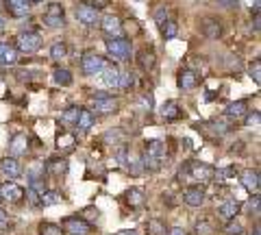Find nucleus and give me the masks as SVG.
<instances>
[{
    "label": "nucleus",
    "instance_id": "nucleus-17",
    "mask_svg": "<svg viewBox=\"0 0 261 235\" xmlns=\"http://www.w3.org/2000/svg\"><path fill=\"white\" fill-rule=\"evenodd\" d=\"M27 148H29V137L27 135H15L13 140H11V144H9V152H11V157H20V155H24L27 152Z\"/></svg>",
    "mask_w": 261,
    "mask_h": 235
},
{
    "label": "nucleus",
    "instance_id": "nucleus-41",
    "mask_svg": "<svg viewBox=\"0 0 261 235\" xmlns=\"http://www.w3.org/2000/svg\"><path fill=\"white\" fill-rule=\"evenodd\" d=\"M250 79L255 81L257 85L261 83V63H259V61H255V66L250 68Z\"/></svg>",
    "mask_w": 261,
    "mask_h": 235
},
{
    "label": "nucleus",
    "instance_id": "nucleus-30",
    "mask_svg": "<svg viewBox=\"0 0 261 235\" xmlns=\"http://www.w3.org/2000/svg\"><path fill=\"white\" fill-rule=\"evenodd\" d=\"M135 83V76H133V72H120V79H118V90L122 92H126L130 90Z\"/></svg>",
    "mask_w": 261,
    "mask_h": 235
},
{
    "label": "nucleus",
    "instance_id": "nucleus-15",
    "mask_svg": "<svg viewBox=\"0 0 261 235\" xmlns=\"http://www.w3.org/2000/svg\"><path fill=\"white\" fill-rule=\"evenodd\" d=\"M242 212V202L240 200H226V202H222L220 205V209H218V214L224 218V220H233L235 216H238Z\"/></svg>",
    "mask_w": 261,
    "mask_h": 235
},
{
    "label": "nucleus",
    "instance_id": "nucleus-40",
    "mask_svg": "<svg viewBox=\"0 0 261 235\" xmlns=\"http://www.w3.org/2000/svg\"><path fill=\"white\" fill-rule=\"evenodd\" d=\"M214 176L218 181H226L228 176H233V170L231 168H222V170H214Z\"/></svg>",
    "mask_w": 261,
    "mask_h": 235
},
{
    "label": "nucleus",
    "instance_id": "nucleus-11",
    "mask_svg": "<svg viewBox=\"0 0 261 235\" xmlns=\"http://www.w3.org/2000/svg\"><path fill=\"white\" fill-rule=\"evenodd\" d=\"M0 172H3L7 179H18V176L22 174V168H20L15 157H5L3 161H0Z\"/></svg>",
    "mask_w": 261,
    "mask_h": 235
},
{
    "label": "nucleus",
    "instance_id": "nucleus-2",
    "mask_svg": "<svg viewBox=\"0 0 261 235\" xmlns=\"http://www.w3.org/2000/svg\"><path fill=\"white\" fill-rule=\"evenodd\" d=\"M107 46V53L118 61H128L130 59V42L128 39H122V37H111L105 42Z\"/></svg>",
    "mask_w": 261,
    "mask_h": 235
},
{
    "label": "nucleus",
    "instance_id": "nucleus-29",
    "mask_svg": "<svg viewBox=\"0 0 261 235\" xmlns=\"http://www.w3.org/2000/svg\"><path fill=\"white\" fill-rule=\"evenodd\" d=\"M65 57H68V46H65L63 42H55L53 48H50V59L61 61V59H65Z\"/></svg>",
    "mask_w": 261,
    "mask_h": 235
},
{
    "label": "nucleus",
    "instance_id": "nucleus-38",
    "mask_svg": "<svg viewBox=\"0 0 261 235\" xmlns=\"http://www.w3.org/2000/svg\"><path fill=\"white\" fill-rule=\"evenodd\" d=\"M148 231H150V235H163V231H166V226H163L159 220H150Z\"/></svg>",
    "mask_w": 261,
    "mask_h": 235
},
{
    "label": "nucleus",
    "instance_id": "nucleus-35",
    "mask_svg": "<svg viewBox=\"0 0 261 235\" xmlns=\"http://www.w3.org/2000/svg\"><path fill=\"white\" fill-rule=\"evenodd\" d=\"M140 63H142V68L144 70H150L152 66H154V53H142L140 55Z\"/></svg>",
    "mask_w": 261,
    "mask_h": 235
},
{
    "label": "nucleus",
    "instance_id": "nucleus-37",
    "mask_svg": "<svg viewBox=\"0 0 261 235\" xmlns=\"http://www.w3.org/2000/svg\"><path fill=\"white\" fill-rule=\"evenodd\" d=\"M224 231H226L228 235H240V233H242V224H240V222L233 218V220L226 224V229H224Z\"/></svg>",
    "mask_w": 261,
    "mask_h": 235
},
{
    "label": "nucleus",
    "instance_id": "nucleus-14",
    "mask_svg": "<svg viewBox=\"0 0 261 235\" xmlns=\"http://www.w3.org/2000/svg\"><path fill=\"white\" fill-rule=\"evenodd\" d=\"M176 83L183 92H187V90H194V87L198 85V76H196V72H192V70H181L178 72Z\"/></svg>",
    "mask_w": 261,
    "mask_h": 235
},
{
    "label": "nucleus",
    "instance_id": "nucleus-24",
    "mask_svg": "<svg viewBox=\"0 0 261 235\" xmlns=\"http://www.w3.org/2000/svg\"><path fill=\"white\" fill-rule=\"evenodd\" d=\"M76 126H79V131H89V128L94 126V113L92 111H87V109H81V116L76 120Z\"/></svg>",
    "mask_w": 261,
    "mask_h": 235
},
{
    "label": "nucleus",
    "instance_id": "nucleus-3",
    "mask_svg": "<svg viewBox=\"0 0 261 235\" xmlns=\"http://www.w3.org/2000/svg\"><path fill=\"white\" fill-rule=\"evenodd\" d=\"M15 46H18L20 53H27V55H33L39 50L42 46V37L35 31H27V33H20L18 39H15Z\"/></svg>",
    "mask_w": 261,
    "mask_h": 235
},
{
    "label": "nucleus",
    "instance_id": "nucleus-8",
    "mask_svg": "<svg viewBox=\"0 0 261 235\" xmlns=\"http://www.w3.org/2000/svg\"><path fill=\"white\" fill-rule=\"evenodd\" d=\"M63 233H70V235H87L89 233V224L83 220V218H68L63 222Z\"/></svg>",
    "mask_w": 261,
    "mask_h": 235
},
{
    "label": "nucleus",
    "instance_id": "nucleus-33",
    "mask_svg": "<svg viewBox=\"0 0 261 235\" xmlns=\"http://www.w3.org/2000/svg\"><path fill=\"white\" fill-rule=\"evenodd\" d=\"M72 144H74V135H70V133H63V135L57 137V148H59V150L72 148Z\"/></svg>",
    "mask_w": 261,
    "mask_h": 235
},
{
    "label": "nucleus",
    "instance_id": "nucleus-18",
    "mask_svg": "<svg viewBox=\"0 0 261 235\" xmlns=\"http://www.w3.org/2000/svg\"><path fill=\"white\" fill-rule=\"evenodd\" d=\"M94 109H96V113H113L118 109V100L109 98V96H105V98H96L94 100Z\"/></svg>",
    "mask_w": 261,
    "mask_h": 235
},
{
    "label": "nucleus",
    "instance_id": "nucleus-25",
    "mask_svg": "<svg viewBox=\"0 0 261 235\" xmlns=\"http://www.w3.org/2000/svg\"><path fill=\"white\" fill-rule=\"evenodd\" d=\"M46 170L50 174H55V176H61V174L68 172V161L65 159H53V161H48Z\"/></svg>",
    "mask_w": 261,
    "mask_h": 235
},
{
    "label": "nucleus",
    "instance_id": "nucleus-48",
    "mask_svg": "<svg viewBox=\"0 0 261 235\" xmlns=\"http://www.w3.org/2000/svg\"><path fill=\"white\" fill-rule=\"evenodd\" d=\"M252 235H259V226H255V231H252Z\"/></svg>",
    "mask_w": 261,
    "mask_h": 235
},
{
    "label": "nucleus",
    "instance_id": "nucleus-26",
    "mask_svg": "<svg viewBox=\"0 0 261 235\" xmlns=\"http://www.w3.org/2000/svg\"><path fill=\"white\" fill-rule=\"evenodd\" d=\"M124 196H126V202L130 207H142L144 205V192L140 188H130Z\"/></svg>",
    "mask_w": 261,
    "mask_h": 235
},
{
    "label": "nucleus",
    "instance_id": "nucleus-47",
    "mask_svg": "<svg viewBox=\"0 0 261 235\" xmlns=\"http://www.w3.org/2000/svg\"><path fill=\"white\" fill-rule=\"evenodd\" d=\"M7 27V18H5V15H0V29H5Z\"/></svg>",
    "mask_w": 261,
    "mask_h": 235
},
{
    "label": "nucleus",
    "instance_id": "nucleus-7",
    "mask_svg": "<svg viewBox=\"0 0 261 235\" xmlns=\"http://www.w3.org/2000/svg\"><path fill=\"white\" fill-rule=\"evenodd\" d=\"M44 24L46 27H50V29L63 27V5H59V3L48 5V9L44 13Z\"/></svg>",
    "mask_w": 261,
    "mask_h": 235
},
{
    "label": "nucleus",
    "instance_id": "nucleus-31",
    "mask_svg": "<svg viewBox=\"0 0 261 235\" xmlns=\"http://www.w3.org/2000/svg\"><path fill=\"white\" fill-rule=\"evenodd\" d=\"M161 33L166 39H174L178 35V24L174 20H168V22H163L161 24Z\"/></svg>",
    "mask_w": 261,
    "mask_h": 235
},
{
    "label": "nucleus",
    "instance_id": "nucleus-27",
    "mask_svg": "<svg viewBox=\"0 0 261 235\" xmlns=\"http://www.w3.org/2000/svg\"><path fill=\"white\" fill-rule=\"evenodd\" d=\"M202 33H205L209 39L220 37V33H222V29H220V22H216V20H205V22H202Z\"/></svg>",
    "mask_w": 261,
    "mask_h": 235
},
{
    "label": "nucleus",
    "instance_id": "nucleus-5",
    "mask_svg": "<svg viewBox=\"0 0 261 235\" xmlns=\"http://www.w3.org/2000/svg\"><path fill=\"white\" fill-rule=\"evenodd\" d=\"M187 176L192 181H198V183H207L214 179V168L207 166V164H200V161H192L187 166Z\"/></svg>",
    "mask_w": 261,
    "mask_h": 235
},
{
    "label": "nucleus",
    "instance_id": "nucleus-28",
    "mask_svg": "<svg viewBox=\"0 0 261 235\" xmlns=\"http://www.w3.org/2000/svg\"><path fill=\"white\" fill-rule=\"evenodd\" d=\"M53 81H55L57 85H61V87H68V85H72V72H70V70H65V68L55 70Z\"/></svg>",
    "mask_w": 261,
    "mask_h": 235
},
{
    "label": "nucleus",
    "instance_id": "nucleus-6",
    "mask_svg": "<svg viewBox=\"0 0 261 235\" xmlns=\"http://www.w3.org/2000/svg\"><path fill=\"white\" fill-rule=\"evenodd\" d=\"M74 15L81 24H85V27H96L98 22H100V15H98V9L92 5H76L74 9Z\"/></svg>",
    "mask_w": 261,
    "mask_h": 235
},
{
    "label": "nucleus",
    "instance_id": "nucleus-45",
    "mask_svg": "<svg viewBox=\"0 0 261 235\" xmlns=\"http://www.w3.org/2000/svg\"><path fill=\"white\" fill-rule=\"evenodd\" d=\"M5 224H7V212L0 207V226H5Z\"/></svg>",
    "mask_w": 261,
    "mask_h": 235
},
{
    "label": "nucleus",
    "instance_id": "nucleus-46",
    "mask_svg": "<svg viewBox=\"0 0 261 235\" xmlns=\"http://www.w3.org/2000/svg\"><path fill=\"white\" fill-rule=\"evenodd\" d=\"M94 3H96V7H107L109 0H94Z\"/></svg>",
    "mask_w": 261,
    "mask_h": 235
},
{
    "label": "nucleus",
    "instance_id": "nucleus-9",
    "mask_svg": "<svg viewBox=\"0 0 261 235\" xmlns=\"http://www.w3.org/2000/svg\"><path fill=\"white\" fill-rule=\"evenodd\" d=\"M24 196V190L20 185H15L13 181H7L0 185V198L3 200H9V202H18Z\"/></svg>",
    "mask_w": 261,
    "mask_h": 235
},
{
    "label": "nucleus",
    "instance_id": "nucleus-22",
    "mask_svg": "<svg viewBox=\"0 0 261 235\" xmlns=\"http://www.w3.org/2000/svg\"><path fill=\"white\" fill-rule=\"evenodd\" d=\"M161 116L166 120H176L181 116V109H178V102L176 100H168L161 105Z\"/></svg>",
    "mask_w": 261,
    "mask_h": 235
},
{
    "label": "nucleus",
    "instance_id": "nucleus-42",
    "mask_svg": "<svg viewBox=\"0 0 261 235\" xmlns=\"http://www.w3.org/2000/svg\"><path fill=\"white\" fill-rule=\"evenodd\" d=\"M246 126H259V111H255L252 116H248V120H246Z\"/></svg>",
    "mask_w": 261,
    "mask_h": 235
},
{
    "label": "nucleus",
    "instance_id": "nucleus-19",
    "mask_svg": "<svg viewBox=\"0 0 261 235\" xmlns=\"http://www.w3.org/2000/svg\"><path fill=\"white\" fill-rule=\"evenodd\" d=\"M118 79H120V72L116 70V68H105L102 72H100V83L105 85V87H118Z\"/></svg>",
    "mask_w": 261,
    "mask_h": 235
},
{
    "label": "nucleus",
    "instance_id": "nucleus-34",
    "mask_svg": "<svg viewBox=\"0 0 261 235\" xmlns=\"http://www.w3.org/2000/svg\"><path fill=\"white\" fill-rule=\"evenodd\" d=\"M39 231H42V235H63L61 226H57V224H50V222H44L42 226H39Z\"/></svg>",
    "mask_w": 261,
    "mask_h": 235
},
{
    "label": "nucleus",
    "instance_id": "nucleus-39",
    "mask_svg": "<svg viewBox=\"0 0 261 235\" xmlns=\"http://www.w3.org/2000/svg\"><path fill=\"white\" fill-rule=\"evenodd\" d=\"M154 22H157L159 27L163 22H168V9H166V7H159V9L154 11Z\"/></svg>",
    "mask_w": 261,
    "mask_h": 235
},
{
    "label": "nucleus",
    "instance_id": "nucleus-1",
    "mask_svg": "<svg viewBox=\"0 0 261 235\" xmlns=\"http://www.w3.org/2000/svg\"><path fill=\"white\" fill-rule=\"evenodd\" d=\"M166 152H168L166 142H161V140L148 142L146 144V152H144V168L150 170V172H157L163 166V161H166Z\"/></svg>",
    "mask_w": 261,
    "mask_h": 235
},
{
    "label": "nucleus",
    "instance_id": "nucleus-12",
    "mask_svg": "<svg viewBox=\"0 0 261 235\" xmlns=\"http://www.w3.org/2000/svg\"><path fill=\"white\" fill-rule=\"evenodd\" d=\"M100 29L109 37H120L122 35V22L116 18V15H105V18L100 20Z\"/></svg>",
    "mask_w": 261,
    "mask_h": 235
},
{
    "label": "nucleus",
    "instance_id": "nucleus-44",
    "mask_svg": "<svg viewBox=\"0 0 261 235\" xmlns=\"http://www.w3.org/2000/svg\"><path fill=\"white\" fill-rule=\"evenodd\" d=\"M168 235H185V231L181 229V226H172V229L168 231Z\"/></svg>",
    "mask_w": 261,
    "mask_h": 235
},
{
    "label": "nucleus",
    "instance_id": "nucleus-16",
    "mask_svg": "<svg viewBox=\"0 0 261 235\" xmlns=\"http://www.w3.org/2000/svg\"><path fill=\"white\" fill-rule=\"evenodd\" d=\"M18 63V50L9 44H0V66H15Z\"/></svg>",
    "mask_w": 261,
    "mask_h": 235
},
{
    "label": "nucleus",
    "instance_id": "nucleus-36",
    "mask_svg": "<svg viewBox=\"0 0 261 235\" xmlns=\"http://www.w3.org/2000/svg\"><path fill=\"white\" fill-rule=\"evenodd\" d=\"M211 231H214V226H211V222H207V220L196 224V233L198 235H211Z\"/></svg>",
    "mask_w": 261,
    "mask_h": 235
},
{
    "label": "nucleus",
    "instance_id": "nucleus-49",
    "mask_svg": "<svg viewBox=\"0 0 261 235\" xmlns=\"http://www.w3.org/2000/svg\"><path fill=\"white\" fill-rule=\"evenodd\" d=\"M33 3H39V0H33Z\"/></svg>",
    "mask_w": 261,
    "mask_h": 235
},
{
    "label": "nucleus",
    "instance_id": "nucleus-32",
    "mask_svg": "<svg viewBox=\"0 0 261 235\" xmlns=\"http://www.w3.org/2000/svg\"><path fill=\"white\" fill-rule=\"evenodd\" d=\"M79 116H81V109L79 107H68V109L61 113V122H65V124H76Z\"/></svg>",
    "mask_w": 261,
    "mask_h": 235
},
{
    "label": "nucleus",
    "instance_id": "nucleus-20",
    "mask_svg": "<svg viewBox=\"0 0 261 235\" xmlns=\"http://www.w3.org/2000/svg\"><path fill=\"white\" fill-rule=\"evenodd\" d=\"M61 200H63L61 192H57V190H46L42 196H39V205H42V207H53V205H59Z\"/></svg>",
    "mask_w": 261,
    "mask_h": 235
},
{
    "label": "nucleus",
    "instance_id": "nucleus-13",
    "mask_svg": "<svg viewBox=\"0 0 261 235\" xmlns=\"http://www.w3.org/2000/svg\"><path fill=\"white\" fill-rule=\"evenodd\" d=\"M240 181H242V185L250 194H257L259 192L261 181H259V172H257V170H244V172L240 174Z\"/></svg>",
    "mask_w": 261,
    "mask_h": 235
},
{
    "label": "nucleus",
    "instance_id": "nucleus-4",
    "mask_svg": "<svg viewBox=\"0 0 261 235\" xmlns=\"http://www.w3.org/2000/svg\"><path fill=\"white\" fill-rule=\"evenodd\" d=\"M81 68H83L87 76H96L107 68V61H105V57L96 55V53H85V57L81 59Z\"/></svg>",
    "mask_w": 261,
    "mask_h": 235
},
{
    "label": "nucleus",
    "instance_id": "nucleus-21",
    "mask_svg": "<svg viewBox=\"0 0 261 235\" xmlns=\"http://www.w3.org/2000/svg\"><path fill=\"white\" fill-rule=\"evenodd\" d=\"M7 7H9V11L15 15V18H24V15L29 13V3L27 0H7Z\"/></svg>",
    "mask_w": 261,
    "mask_h": 235
},
{
    "label": "nucleus",
    "instance_id": "nucleus-23",
    "mask_svg": "<svg viewBox=\"0 0 261 235\" xmlns=\"http://www.w3.org/2000/svg\"><path fill=\"white\" fill-rule=\"evenodd\" d=\"M246 111H248V102H246V100L231 102V105L226 107V118H242Z\"/></svg>",
    "mask_w": 261,
    "mask_h": 235
},
{
    "label": "nucleus",
    "instance_id": "nucleus-43",
    "mask_svg": "<svg viewBox=\"0 0 261 235\" xmlns=\"http://www.w3.org/2000/svg\"><path fill=\"white\" fill-rule=\"evenodd\" d=\"M83 214H85V218H89V220H94V218H98V209H94V207H87ZM85 218H83V220H85Z\"/></svg>",
    "mask_w": 261,
    "mask_h": 235
},
{
    "label": "nucleus",
    "instance_id": "nucleus-10",
    "mask_svg": "<svg viewBox=\"0 0 261 235\" xmlns=\"http://www.w3.org/2000/svg\"><path fill=\"white\" fill-rule=\"evenodd\" d=\"M183 200H185V205H190V207H200L202 202H205V190H202L200 185H192V188H187L183 192Z\"/></svg>",
    "mask_w": 261,
    "mask_h": 235
}]
</instances>
